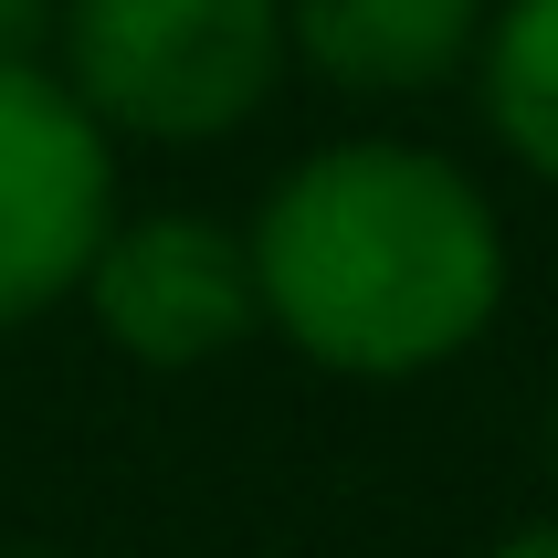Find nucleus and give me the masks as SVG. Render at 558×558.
I'll list each match as a JSON object with an SVG mask.
<instances>
[{
	"label": "nucleus",
	"instance_id": "9",
	"mask_svg": "<svg viewBox=\"0 0 558 558\" xmlns=\"http://www.w3.org/2000/svg\"><path fill=\"white\" fill-rule=\"evenodd\" d=\"M548 474H558V401H548Z\"/></svg>",
	"mask_w": 558,
	"mask_h": 558
},
{
	"label": "nucleus",
	"instance_id": "4",
	"mask_svg": "<svg viewBox=\"0 0 558 558\" xmlns=\"http://www.w3.org/2000/svg\"><path fill=\"white\" fill-rule=\"evenodd\" d=\"M74 295L106 327V348L137 359V369H211V359H232L264 327L253 243L232 221H201V211L106 221V243H95Z\"/></svg>",
	"mask_w": 558,
	"mask_h": 558
},
{
	"label": "nucleus",
	"instance_id": "1",
	"mask_svg": "<svg viewBox=\"0 0 558 558\" xmlns=\"http://www.w3.org/2000/svg\"><path fill=\"white\" fill-rule=\"evenodd\" d=\"M253 295L306 369L422 379L506 306V221L442 148L338 137L253 211Z\"/></svg>",
	"mask_w": 558,
	"mask_h": 558
},
{
	"label": "nucleus",
	"instance_id": "6",
	"mask_svg": "<svg viewBox=\"0 0 558 558\" xmlns=\"http://www.w3.org/2000/svg\"><path fill=\"white\" fill-rule=\"evenodd\" d=\"M474 95H485L496 148L537 180H558V0H485Z\"/></svg>",
	"mask_w": 558,
	"mask_h": 558
},
{
	"label": "nucleus",
	"instance_id": "7",
	"mask_svg": "<svg viewBox=\"0 0 558 558\" xmlns=\"http://www.w3.org/2000/svg\"><path fill=\"white\" fill-rule=\"evenodd\" d=\"M0 63H53V0H0Z\"/></svg>",
	"mask_w": 558,
	"mask_h": 558
},
{
	"label": "nucleus",
	"instance_id": "8",
	"mask_svg": "<svg viewBox=\"0 0 558 558\" xmlns=\"http://www.w3.org/2000/svg\"><path fill=\"white\" fill-rule=\"evenodd\" d=\"M485 558H558V517H537V527H517V537H496Z\"/></svg>",
	"mask_w": 558,
	"mask_h": 558
},
{
	"label": "nucleus",
	"instance_id": "5",
	"mask_svg": "<svg viewBox=\"0 0 558 558\" xmlns=\"http://www.w3.org/2000/svg\"><path fill=\"white\" fill-rule=\"evenodd\" d=\"M485 0H284V53L338 95H433L474 63Z\"/></svg>",
	"mask_w": 558,
	"mask_h": 558
},
{
	"label": "nucleus",
	"instance_id": "3",
	"mask_svg": "<svg viewBox=\"0 0 558 558\" xmlns=\"http://www.w3.org/2000/svg\"><path fill=\"white\" fill-rule=\"evenodd\" d=\"M117 221V137L53 63H0V327H32L85 284Z\"/></svg>",
	"mask_w": 558,
	"mask_h": 558
},
{
	"label": "nucleus",
	"instance_id": "2",
	"mask_svg": "<svg viewBox=\"0 0 558 558\" xmlns=\"http://www.w3.org/2000/svg\"><path fill=\"white\" fill-rule=\"evenodd\" d=\"M284 63V0H53V74L106 137H232L275 106Z\"/></svg>",
	"mask_w": 558,
	"mask_h": 558
}]
</instances>
